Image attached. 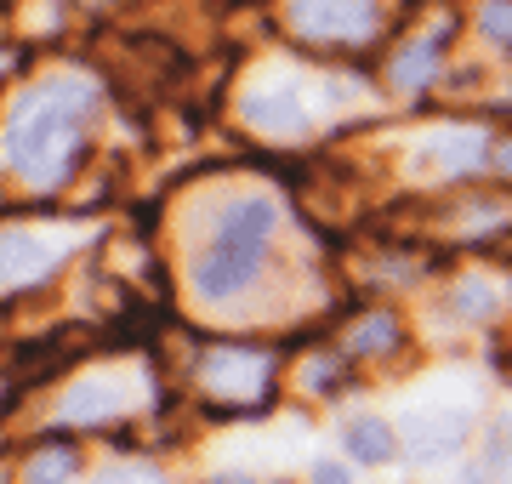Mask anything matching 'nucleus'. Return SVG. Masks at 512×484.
Returning <instances> with one entry per match:
<instances>
[{"label":"nucleus","instance_id":"6","mask_svg":"<svg viewBox=\"0 0 512 484\" xmlns=\"http://www.w3.org/2000/svg\"><path fill=\"white\" fill-rule=\"evenodd\" d=\"M404 450L416 456V462H444V456H456L461 439H467V410L456 405H416L404 410Z\"/></svg>","mask_w":512,"mask_h":484},{"label":"nucleus","instance_id":"16","mask_svg":"<svg viewBox=\"0 0 512 484\" xmlns=\"http://www.w3.org/2000/svg\"><path fill=\"white\" fill-rule=\"evenodd\" d=\"M308 484H353V473H348L342 462H313Z\"/></svg>","mask_w":512,"mask_h":484},{"label":"nucleus","instance_id":"2","mask_svg":"<svg viewBox=\"0 0 512 484\" xmlns=\"http://www.w3.org/2000/svg\"><path fill=\"white\" fill-rule=\"evenodd\" d=\"M200 388L222 405L262 410L274 393V354L268 348H205L200 354Z\"/></svg>","mask_w":512,"mask_h":484},{"label":"nucleus","instance_id":"7","mask_svg":"<svg viewBox=\"0 0 512 484\" xmlns=\"http://www.w3.org/2000/svg\"><path fill=\"white\" fill-rule=\"evenodd\" d=\"M126 410V388L114 382V376H86L80 388L63 393V405H57V422H114Z\"/></svg>","mask_w":512,"mask_h":484},{"label":"nucleus","instance_id":"19","mask_svg":"<svg viewBox=\"0 0 512 484\" xmlns=\"http://www.w3.org/2000/svg\"><path fill=\"white\" fill-rule=\"evenodd\" d=\"M467 484H507V479H467Z\"/></svg>","mask_w":512,"mask_h":484},{"label":"nucleus","instance_id":"11","mask_svg":"<svg viewBox=\"0 0 512 484\" xmlns=\"http://www.w3.org/2000/svg\"><path fill=\"white\" fill-rule=\"evenodd\" d=\"M74 473H80V456L69 445H40L23 462V484H69Z\"/></svg>","mask_w":512,"mask_h":484},{"label":"nucleus","instance_id":"13","mask_svg":"<svg viewBox=\"0 0 512 484\" xmlns=\"http://www.w3.org/2000/svg\"><path fill=\"white\" fill-rule=\"evenodd\" d=\"M478 29H484V40H495V46H507L512 52V0H484Z\"/></svg>","mask_w":512,"mask_h":484},{"label":"nucleus","instance_id":"18","mask_svg":"<svg viewBox=\"0 0 512 484\" xmlns=\"http://www.w3.org/2000/svg\"><path fill=\"white\" fill-rule=\"evenodd\" d=\"M205 484H251V473H211Z\"/></svg>","mask_w":512,"mask_h":484},{"label":"nucleus","instance_id":"5","mask_svg":"<svg viewBox=\"0 0 512 484\" xmlns=\"http://www.w3.org/2000/svg\"><path fill=\"white\" fill-rule=\"evenodd\" d=\"M69 234H35V228H0V291H18V285L46 280L57 262L69 257Z\"/></svg>","mask_w":512,"mask_h":484},{"label":"nucleus","instance_id":"10","mask_svg":"<svg viewBox=\"0 0 512 484\" xmlns=\"http://www.w3.org/2000/svg\"><path fill=\"white\" fill-rule=\"evenodd\" d=\"M439 57H444V35L410 40V46L393 57V86H399V92H421V86L433 80V69H439Z\"/></svg>","mask_w":512,"mask_h":484},{"label":"nucleus","instance_id":"17","mask_svg":"<svg viewBox=\"0 0 512 484\" xmlns=\"http://www.w3.org/2000/svg\"><path fill=\"white\" fill-rule=\"evenodd\" d=\"M490 160H495V171H501V177H512V137H501V143H495Z\"/></svg>","mask_w":512,"mask_h":484},{"label":"nucleus","instance_id":"15","mask_svg":"<svg viewBox=\"0 0 512 484\" xmlns=\"http://www.w3.org/2000/svg\"><path fill=\"white\" fill-rule=\"evenodd\" d=\"M92 484H165L154 467H137V462H114V467H103Z\"/></svg>","mask_w":512,"mask_h":484},{"label":"nucleus","instance_id":"12","mask_svg":"<svg viewBox=\"0 0 512 484\" xmlns=\"http://www.w3.org/2000/svg\"><path fill=\"white\" fill-rule=\"evenodd\" d=\"M399 348V325H393V314H365L359 325L348 331V354H393Z\"/></svg>","mask_w":512,"mask_h":484},{"label":"nucleus","instance_id":"1","mask_svg":"<svg viewBox=\"0 0 512 484\" xmlns=\"http://www.w3.org/2000/svg\"><path fill=\"white\" fill-rule=\"evenodd\" d=\"M97 109V92L86 80H52L23 97L6 120V166L29 188L69 183L74 160L86 149V120Z\"/></svg>","mask_w":512,"mask_h":484},{"label":"nucleus","instance_id":"3","mask_svg":"<svg viewBox=\"0 0 512 484\" xmlns=\"http://www.w3.org/2000/svg\"><path fill=\"white\" fill-rule=\"evenodd\" d=\"M262 262H268L262 245H222V240H211L205 245V257L188 268V285H194V297L200 302H234V297H245V291L262 280Z\"/></svg>","mask_w":512,"mask_h":484},{"label":"nucleus","instance_id":"9","mask_svg":"<svg viewBox=\"0 0 512 484\" xmlns=\"http://www.w3.org/2000/svg\"><path fill=\"white\" fill-rule=\"evenodd\" d=\"M399 428L387 422V416H353L348 428H342V450H348L353 462L365 467H387L393 456H399Z\"/></svg>","mask_w":512,"mask_h":484},{"label":"nucleus","instance_id":"14","mask_svg":"<svg viewBox=\"0 0 512 484\" xmlns=\"http://www.w3.org/2000/svg\"><path fill=\"white\" fill-rule=\"evenodd\" d=\"M456 308L467 319H490L495 314V291H490V285H478V280H461L456 285Z\"/></svg>","mask_w":512,"mask_h":484},{"label":"nucleus","instance_id":"8","mask_svg":"<svg viewBox=\"0 0 512 484\" xmlns=\"http://www.w3.org/2000/svg\"><path fill=\"white\" fill-rule=\"evenodd\" d=\"M245 120H251L256 131H268V137H296V131L308 126V109H302L296 86H274V92L245 97Z\"/></svg>","mask_w":512,"mask_h":484},{"label":"nucleus","instance_id":"4","mask_svg":"<svg viewBox=\"0 0 512 484\" xmlns=\"http://www.w3.org/2000/svg\"><path fill=\"white\" fill-rule=\"evenodd\" d=\"M291 29L325 46H365L376 35V0H291Z\"/></svg>","mask_w":512,"mask_h":484}]
</instances>
